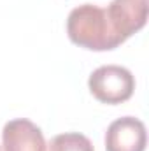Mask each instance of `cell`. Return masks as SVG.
Returning a JSON list of instances; mask_svg holds the SVG:
<instances>
[{"label":"cell","mask_w":149,"mask_h":151,"mask_svg":"<svg viewBox=\"0 0 149 151\" xmlns=\"http://www.w3.org/2000/svg\"><path fill=\"white\" fill-rule=\"evenodd\" d=\"M67 34L74 44L91 51H109L125 42L112 28L107 11L93 4H82L70 11Z\"/></svg>","instance_id":"cell-1"},{"label":"cell","mask_w":149,"mask_h":151,"mask_svg":"<svg viewBox=\"0 0 149 151\" xmlns=\"http://www.w3.org/2000/svg\"><path fill=\"white\" fill-rule=\"evenodd\" d=\"M88 86L97 100L104 104H121L133 95L135 79L125 67L104 65L91 72Z\"/></svg>","instance_id":"cell-2"},{"label":"cell","mask_w":149,"mask_h":151,"mask_svg":"<svg viewBox=\"0 0 149 151\" xmlns=\"http://www.w3.org/2000/svg\"><path fill=\"white\" fill-rule=\"evenodd\" d=\"M116 34L125 40L146 27L148 0H112L105 9Z\"/></svg>","instance_id":"cell-3"},{"label":"cell","mask_w":149,"mask_h":151,"mask_svg":"<svg viewBox=\"0 0 149 151\" xmlns=\"http://www.w3.org/2000/svg\"><path fill=\"white\" fill-rule=\"evenodd\" d=\"M146 142V125L133 116L112 121L105 132V151H144Z\"/></svg>","instance_id":"cell-4"},{"label":"cell","mask_w":149,"mask_h":151,"mask_svg":"<svg viewBox=\"0 0 149 151\" xmlns=\"http://www.w3.org/2000/svg\"><path fill=\"white\" fill-rule=\"evenodd\" d=\"M2 142L5 151H46V141L40 128L25 118L5 123Z\"/></svg>","instance_id":"cell-5"},{"label":"cell","mask_w":149,"mask_h":151,"mask_svg":"<svg viewBox=\"0 0 149 151\" xmlns=\"http://www.w3.org/2000/svg\"><path fill=\"white\" fill-rule=\"evenodd\" d=\"M47 151H95L91 141L77 132L60 134L51 139Z\"/></svg>","instance_id":"cell-6"},{"label":"cell","mask_w":149,"mask_h":151,"mask_svg":"<svg viewBox=\"0 0 149 151\" xmlns=\"http://www.w3.org/2000/svg\"><path fill=\"white\" fill-rule=\"evenodd\" d=\"M0 151H2V148H0Z\"/></svg>","instance_id":"cell-7"}]
</instances>
